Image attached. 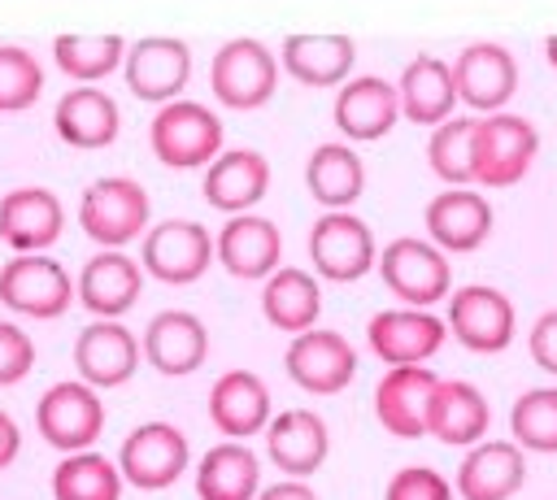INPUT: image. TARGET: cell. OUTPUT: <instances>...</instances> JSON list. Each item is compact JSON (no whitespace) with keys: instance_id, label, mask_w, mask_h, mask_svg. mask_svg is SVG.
I'll use <instances>...</instances> for the list:
<instances>
[{"instance_id":"6da1fadb","label":"cell","mask_w":557,"mask_h":500,"mask_svg":"<svg viewBox=\"0 0 557 500\" xmlns=\"http://www.w3.org/2000/svg\"><path fill=\"white\" fill-rule=\"evenodd\" d=\"M383 274V287L405 304V309H431L435 300H444L453 291V270L448 257L431 243V239H413L400 235L383 248V257L374 261Z\"/></svg>"},{"instance_id":"7a4b0ae2","label":"cell","mask_w":557,"mask_h":500,"mask_svg":"<svg viewBox=\"0 0 557 500\" xmlns=\"http://www.w3.org/2000/svg\"><path fill=\"white\" fill-rule=\"evenodd\" d=\"M35 426L57 452H87L104 430V400L83 378L52 383L35 404Z\"/></svg>"},{"instance_id":"3957f363","label":"cell","mask_w":557,"mask_h":500,"mask_svg":"<svg viewBox=\"0 0 557 500\" xmlns=\"http://www.w3.org/2000/svg\"><path fill=\"white\" fill-rule=\"evenodd\" d=\"M187 465H191V448L174 422H139L117 448L122 483H131L139 491L174 487L187 474Z\"/></svg>"},{"instance_id":"277c9868","label":"cell","mask_w":557,"mask_h":500,"mask_svg":"<svg viewBox=\"0 0 557 500\" xmlns=\"http://www.w3.org/2000/svg\"><path fill=\"white\" fill-rule=\"evenodd\" d=\"M540 135L518 113H487L474 122V183L513 187L535 161Z\"/></svg>"},{"instance_id":"5b68a950","label":"cell","mask_w":557,"mask_h":500,"mask_svg":"<svg viewBox=\"0 0 557 500\" xmlns=\"http://www.w3.org/2000/svg\"><path fill=\"white\" fill-rule=\"evenodd\" d=\"M74 300V283L61 261L44 252H17L13 261L0 265V304L22 313V317H61Z\"/></svg>"},{"instance_id":"8992f818","label":"cell","mask_w":557,"mask_h":500,"mask_svg":"<svg viewBox=\"0 0 557 500\" xmlns=\"http://www.w3.org/2000/svg\"><path fill=\"white\" fill-rule=\"evenodd\" d=\"M148 143L165 165L191 170L222 152V122L196 100H170L157 109L148 126Z\"/></svg>"},{"instance_id":"52a82bcc","label":"cell","mask_w":557,"mask_h":500,"mask_svg":"<svg viewBox=\"0 0 557 500\" xmlns=\"http://www.w3.org/2000/svg\"><path fill=\"white\" fill-rule=\"evenodd\" d=\"M209 87L226 109H257L278 87V61L261 39H226L213 52Z\"/></svg>"},{"instance_id":"ba28073f","label":"cell","mask_w":557,"mask_h":500,"mask_svg":"<svg viewBox=\"0 0 557 500\" xmlns=\"http://www.w3.org/2000/svg\"><path fill=\"white\" fill-rule=\"evenodd\" d=\"M78 226L100 248H122L148 226V191L135 178H96L78 200Z\"/></svg>"},{"instance_id":"9c48e42d","label":"cell","mask_w":557,"mask_h":500,"mask_svg":"<svg viewBox=\"0 0 557 500\" xmlns=\"http://www.w3.org/2000/svg\"><path fill=\"white\" fill-rule=\"evenodd\" d=\"M513 304L505 291L487 287V283H470L448 291V317L444 326L453 330V339L470 352H505L513 339Z\"/></svg>"},{"instance_id":"30bf717a","label":"cell","mask_w":557,"mask_h":500,"mask_svg":"<svg viewBox=\"0 0 557 500\" xmlns=\"http://www.w3.org/2000/svg\"><path fill=\"white\" fill-rule=\"evenodd\" d=\"M309 261L322 278L331 283H352L361 274L374 270L379 252H374V235L361 217H352L348 209L322 213L309 230Z\"/></svg>"},{"instance_id":"8fae6325","label":"cell","mask_w":557,"mask_h":500,"mask_svg":"<svg viewBox=\"0 0 557 500\" xmlns=\"http://www.w3.org/2000/svg\"><path fill=\"white\" fill-rule=\"evenodd\" d=\"M448 339V326L431 309H383L366 322V343L370 352L392 370V365H422L431 361Z\"/></svg>"},{"instance_id":"7c38bea8","label":"cell","mask_w":557,"mask_h":500,"mask_svg":"<svg viewBox=\"0 0 557 500\" xmlns=\"http://www.w3.org/2000/svg\"><path fill=\"white\" fill-rule=\"evenodd\" d=\"M144 270L161 283H196L209 261H213V239L200 222H187V217H170V222H157L144 230V252H139Z\"/></svg>"},{"instance_id":"4fadbf2b","label":"cell","mask_w":557,"mask_h":500,"mask_svg":"<svg viewBox=\"0 0 557 500\" xmlns=\"http://www.w3.org/2000/svg\"><path fill=\"white\" fill-rule=\"evenodd\" d=\"M287 378L309 396H335L357 378V352L339 330H305L287 343Z\"/></svg>"},{"instance_id":"5bb4252c","label":"cell","mask_w":557,"mask_h":500,"mask_svg":"<svg viewBox=\"0 0 557 500\" xmlns=\"http://www.w3.org/2000/svg\"><path fill=\"white\" fill-rule=\"evenodd\" d=\"M74 370L87 387L104 391V387H122L131 383V374L139 370V339L113 322V317H96L91 326L78 330L74 339Z\"/></svg>"},{"instance_id":"9a60e30c","label":"cell","mask_w":557,"mask_h":500,"mask_svg":"<svg viewBox=\"0 0 557 500\" xmlns=\"http://www.w3.org/2000/svg\"><path fill=\"white\" fill-rule=\"evenodd\" d=\"M527 483V457L513 439H483L466 448L453 491L461 500H513Z\"/></svg>"},{"instance_id":"2e32d148","label":"cell","mask_w":557,"mask_h":500,"mask_svg":"<svg viewBox=\"0 0 557 500\" xmlns=\"http://www.w3.org/2000/svg\"><path fill=\"white\" fill-rule=\"evenodd\" d=\"M122 61H126V87L152 104H170L191 78V52L183 39L170 35H148L131 43Z\"/></svg>"},{"instance_id":"e0dca14e","label":"cell","mask_w":557,"mask_h":500,"mask_svg":"<svg viewBox=\"0 0 557 500\" xmlns=\"http://www.w3.org/2000/svg\"><path fill=\"white\" fill-rule=\"evenodd\" d=\"M144 361L165 374V378H183L196 374L209 357V330L196 313L187 309H165L144 326V343H139Z\"/></svg>"},{"instance_id":"ac0fdd59","label":"cell","mask_w":557,"mask_h":500,"mask_svg":"<svg viewBox=\"0 0 557 500\" xmlns=\"http://www.w3.org/2000/svg\"><path fill=\"white\" fill-rule=\"evenodd\" d=\"M435 370L426 365H392L374 387V417L396 439H422L426 435V404L435 391Z\"/></svg>"},{"instance_id":"d6986e66","label":"cell","mask_w":557,"mask_h":500,"mask_svg":"<svg viewBox=\"0 0 557 500\" xmlns=\"http://www.w3.org/2000/svg\"><path fill=\"white\" fill-rule=\"evenodd\" d=\"M270 387L261 374L252 370H226L213 387H209V422L218 426V435L248 443L252 435H261L270 426Z\"/></svg>"},{"instance_id":"ffe728a7","label":"cell","mask_w":557,"mask_h":500,"mask_svg":"<svg viewBox=\"0 0 557 500\" xmlns=\"http://www.w3.org/2000/svg\"><path fill=\"white\" fill-rule=\"evenodd\" d=\"M453 87L470 109L496 113L518 91V61L500 43H470L453 61Z\"/></svg>"},{"instance_id":"44dd1931","label":"cell","mask_w":557,"mask_h":500,"mask_svg":"<svg viewBox=\"0 0 557 500\" xmlns=\"http://www.w3.org/2000/svg\"><path fill=\"white\" fill-rule=\"evenodd\" d=\"M492 426V404L483 391L466 378H440L426 404V435H435L448 448H474L483 443Z\"/></svg>"},{"instance_id":"7402d4cb","label":"cell","mask_w":557,"mask_h":500,"mask_svg":"<svg viewBox=\"0 0 557 500\" xmlns=\"http://www.w3.org/2000/svg\"><path fill=\"white\" fill-rule=\"evenodd\" d=\"M283 257V235L270 217L257 213H235L218 239H213V261H222L226 274L235 278H270Z\"/></svg>"},{"instance_id":"603a6c76","label":"cell","mask_w":557,"mask_h":500,"mask_svg":"<svg viewBox=\"0 0 557 500\" xmlns=\"http://www.w3.org/2000/svg\"><path fill=\"white\" fill-rule=\"evenodd\" d=\"M265 435V452L270 461L287 474V478H309L322 470L326 452H331V435L326 422L313 409H283L278 417H270Z\"/></svg>"},{"instance_id":"cb8c5ba5","label":"cell","mask_w":557,"mask_h":500,"mask_svg":"<svg viewBox=\"0 0 557 500\" xmlns=\"http://www.w3.org/2000/svg\"><path fill=\"white\" fill-rule=\"evenodd\" d=\"M65 209L48 187H13L0 196V239L13 252H44L61 239Z\"/></svg>"},{"instance_id":"d4e9b609","label":"cell","mask_w":557,"mask_h":500,"mask_svg":"<svg viewBox=\"0 0 557 500\" xmlns=\"http://www.w3.org/2000/svg\"><path fill=\"white\" fill-rule=\"evenodd\" d=\"M139 291H144V270H139V261H131V257L117 252V248L96 252V257L83 265L78 283H74L78 304H83L87 313L113 317V322L139 300Z\"/></svg>"},{"instance_id":"484cf974","label":"cell","mask_w":557,"mask_h":500,"mask_svg":"<svg viewBox=\"0 0 557 500\" xmlns=\"http://www.w3.org/2000/svg\"><path fill=\"white\" fill-rule=\"evenodd\" d=\"M400 117V96L387 78H348L335 96V126L348 139H383Z\"/></svg>"},{"instance_id":"4316f807","label":"cell","mask_w":557,"mask_h":500,"mask_svg":"<svg viewBox=\"0 0 557 500\" xmlns=\"http://www.w3.org/2000/svg\"><path fill=\"white\" fill-rule=\"evenodd\" d=\"M270 187V165L261 152L252 148H235V152H218L205 170V200L222 213H248Z\"/></svg>"},{"instance_id":"83f0119b","label":"cell","mask_w":557,"mask_h":500,"mask_svg":"<svg viewBox=\"0 0 557 500\" xmlns=\"http://www.w3.org/2000/svg\"><path fill=\"white\" fill-rule=\"evenodd\" d=\"M426 235L440 252H474L492 235V204L479 191H440L426 204Z\"/></svg>"},{"instance_id":"f1b7e54d","label":"cell","mask_w":557,"mask_h":500,"mask_svg":"<svg viewBox=\"0 0 557 500\" xmlns=\"http://www.w3.org/2000/svg\"><path fill=\"white\" fill-rule=\"evenodd\" d=\"M396 96H400V113L418 126H440L453 117V104H457V87H453V65H444L440 57L422 52L405 65L400 83H396Z\"/></svg>"},{"instance_id":"f546056e","label":"cell","mask_w":557,"mask_h":500,"mask_svg":"<svg viewBox=\"0 0 557 500\" xmlns=\"http://www.w3.org/2000/svg\"><path fill=\"white\" fill-rule=\"evenodd\" d=\"M52 126L57 135L70 143V148H109L117 139V104L109 91L100 87H70L61 100H57V113H52Z\"/></svg>"},{"instance_id":"4dcf8cb0","label":"cell","mask_w":557,"mask_h":500,"mask_svg":"<svg viewBox=\"0 0 557 500\" xmlns=\"http://www.w3.org/2000/svg\"><path fill=\"white\" fill-rule=\"evenodd\" d=\"M261 461L248 443L222 439L196 465V500H257Z\"/></svg>"},{"instance_id":"1f68e13d","label":"cell","mask_w":557,"mask_h":500,"mask_svg":"<svg viewBox=\"0 0 557 500\" xmlns=\"http://www.w3.org/2000/svg\"><path fill=\"white\" fill-rule=\"evenodd\" d=\"M261 313L274 330H287V335L313 330L318 313H322V291H318L313 274L300 265H278L261 287Z\"/></svg>"},{"instance_id":"d6a6232c","label":"cell","mask_w":557,"mask_h":500,"mask_svg":"<svg viewBox=\"0 0 557 500\" xmlns=\"http://www.w3.org/2000/svg\"><path fill=\"white\" fill-rule=\"evenodd\" d=\"M278 57L300 87H335L348 78L357 48L348 35H287Z\"/></svg>"},{"instance_id":"836d02e7","label":"cell","mask_w":557,"mask_h":500,"mask_svg":"<svg viewBox=\"0 0 557 500\" xmlns=\"http://www.w3.org/2000/svg\"><path fill=\"white\" fill-rule=\"evenodd\" d=\"M305 183H309V196L318 204H326V213H335V209H348L361 196L366 165L348 143H318L309 165H305Z\"/></svg>"},{"instance_id":"e575fe53","label":"cell","mask_w":557,"mask_h":500,"mask_svg":"<svg viewBox=\"0 0 557 500\" xmlns=\"http://www.w3.org/2000/svg\"><path fill=\"white\" fill-rule=\"evenodd\" d=\"M122 470L104 452H70L52 470V500H122Z\"/></svg>"},{"instance_id":"d590c367","label":"cell","mask_w":557,"mask_h":500,"mask_svg":"<svg viewBox=\"0 0 557 500\" xmlns=\"http://www.w3.org/2000/svg\"><path fill=\"white\" fill-rule=\"evenodd\" d=\"M52 57L70 78L96 83V78H104L109 70L122 65L126 43H122V35H57Z\"/></svg>"},{"instance_id":"8d00e7d4","label":"cell","mask_w":557,"mask_h":500,"mask_svg":"<svg viewBox=\"0 0 557 500\" xmlns=\"http://www.w3.org/2000/svg\"><path fill=\"white\" fill-rule=\"evenodd\" d=\"M509 435L522 452H557V387H531L509 409Z\"/></svg>"},{"instance_id":"74e56055","label":"cell","mask_w":557,"mask_h":500,"mask_svg":"<svg viewBox=\"0 0 557 500\" xmlns=\"http://www.w3.org/2000/svg\"><path fill=\"white\" fill-rule=\"evenodd\" d=\"M474 122H479V117H448V122L435 126V135H431V143H426L431 170H435L448 187L474 183Z\"/></svg>"},{"instance_id":"f35d334b","label":"cell","mask_w":557,"mask_h":500,"mask_svg":"<svg viewBox=\"0 0 557 500\" xmlns=\"http://www.w3.org/2000/svg\"><path fill=\"white\" fill-rule=\"evenodd\" d=\"M44 91V70L35 61V52L4 43L0 48V113H22L39 100Z\"/></svg>"},{"instance_id":"ab89813d","label":"cell","mask_w":557,"mask_h":500,"mask_svg":"<svg viewBox=\"0 0 557 500\" xmlns=\"http://www.w3.org/2000/svg\"><path fill=\"white\" fill-rule=\"evenodd\" d=\"M453 483L431 465H405L387 478L383 500H453Z\"/></svg>"},{"instance_id":"60d3db41","label":"cell","mask_w":557,"mask_h":500,"mask_svg":"<svg viewBox=\"0 0 557 500\" xmlns=\"http://www.w3.org/2000/svg\"><path fill=\"white\" fill-rule=\"evenodd\" d=\"M30 370H35V339L22 326L0 322V387L22 383Z\"/></svg>"},{"instance_id":"b9f144b4","label":"cell","mask_w":557,"mask_h":500,"mask_svg":"<svg viewBox=\"0 0 557 500\" xmlns=\"http://www.w3.org/2000/svg\"><path fill=\"white\" fill-rule=\"evenodd\" d=\"M527 348H531V361L548 374H557V309L540 313L531 335H527Z\"/></svg>"},{"instance_id":"7bdbcfd3","label":"cell","mask_w":557,"mask_h":500,"mask_svg":"<svg viewBox=\"0 0 557 500\" xmlns=\"http://www.w3.org/2000/svg\"><path fill=\"white\" fill-rule=\"evenodd\" d=\"M257 500H322L305 478H283V483H270L257 491Z\"/></svg>"},{"instance_id":"ee69618b","label":"cell","mask_w":557,"mask_h":500,"mask_svg":"<svg viewBox=\"0 0 557 500\" xmlns=\"http://www.w3.org/2000/svg\"><path fill=\"white\" fill-rule=\"evenodd\" d=\"M17 452H22V430H17V422L0 409V470H9V465L17 461Z\"/></svg>"},{"instance_id":"f6af8a7d","label":"cell","mask_w":557,"mask_h":500,"mask_svg":"<svg viewBox=\"0 0 557 500\" xmlns=\"http://www.w3.org/2000/svg\"><path fill=\"white\" fill-rule=\"evenodd\" d=\"M544 52H548V65L557 70V35H548V39H544Z\"/></svg>"}]
</instances>
